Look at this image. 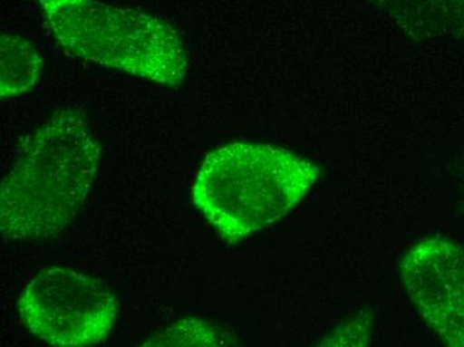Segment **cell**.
Here are the masks:
<instances>
[{
	"label": "cell",
	"instance_id": "obj_1",
	"mask_svg": "<svg viewBox=\"0 0 464 347\" xmlns=\"http://www.w3.org/2000/svg\"><path fill=\"white\" fill-rule=\"evenodd\" d=\"M101 162V146L81 112L56 111L19 152L0 188V231L8 241L44 239L83 207Z\"/></svg>",
	"mask_w": 464,
	"mask_h": 347
},
{
	"label": "cell",
	"instance_id": "obj_6",
	"mask_svg": "<svg viewBox=\"0 0 464 347\" xmlns=\"http://www.w3.org/2000/svg\"><path fill=\"white\" fill-rule=\"evenodd\" d=\"M44 62L39 51L18 34L3 33L0 38V97H18L41 81Z\"/></svg>",
	"mask_w": 464,
	"mask_h": 347
},
{
	"label": "cell",
	"instance_id": "obj_3",
	"mask_svg": "<svg viewBox=\"0 0 464 347\" xmlns=\"http://www.w3.org/2000/svg\"><path fill=\"white\" fill-rule=\"evenodd\" d=\"M38 3L51 34L69 55L163 86L185 81V43L163 19L99 0Z\"/></svg>",
	"mask_w": 464,
	"mask_h": 347
},
{
	"label": "cell",
	"instance_id": "obj_2",
	"mask_svg": "<svg viewBox=\"0 0 464 347\" xmlns=\"http://www.w3.org/2000/svg\"><path fill=\"white\" fill-rule=\"evenodd\" d=\"M321 170L295 152L259 143H230L209 152L192 188V202L234 245L295 207Z\"/></svg>",
	"mask_w": 464,
	"mask_h": 347
},
{
	"label": "cell",
	"instance_id": "obj_7",
	"mask_svg": "<svg viewBox=\"0 0 464 347\" xmlns=\"http://www.w3.org/2000/svg\"><path fill=\"white\" fill-rule=\"evenodd\" d=\"M218 330L200 320H182L163 330L141 346H217L220 345Z\"/></svg>",
	"mask_w": 464,
	"mask_h": 347
},
{
	"label": "cell",
	"instance_id": "obj_5",
	"mask_svg": "<svg viewBox=\"0 0 464 347\" xmlns=\"http://www.w3.org/2000/svg\"><path fill=\"white\" fill-rule=\"evenodd\" d=\"M401 276L424 323L447 346L464 347L463 245L423 239L401 259Z\"/></svg>",
	"mask_w": 464,
	"mask_h": 347
},
{
	"label": "cell",
	"instance_id": "obj_4",
	"mask_svg": "<svg viewBox=\"0 0 464 347\" xmlns=\"http://www.w3.org/2000/svg\"><path fill=\"white\" fill-rule=\"evenodd\" d=\"M18 310L25 329L50 345L92 346L111 333L118 299L98 279L51 267L27 284Z\"/></svg>",
	"mask_w": 464,
	"mask_h": 347
}]
</instances>
